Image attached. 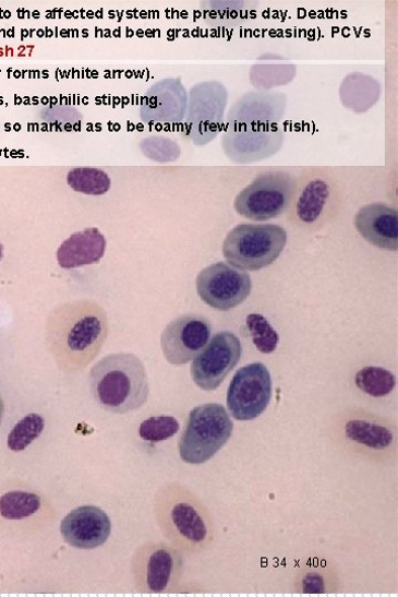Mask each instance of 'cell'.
<instances>
[{
  "instance_id": "6da1fadb",
  "label": "cell",
  "mask_w": 398,
  "mask_h": 597,
  "mask_svg": "<svg viewBox=\"0 0 398 597\" xmlns=\"http://www.w3.org/2000/svg\"><path fill=\"white\" fill-rule=\"evenodd\" d=\"M287 97L281 93L250 92L229 109L221 146L233 163L248 165L276 155L285 142Z\"/></svg>"
},
{
  "instance_id": "7a4b0ae2",
  "label": "cell",
  "mask_w": 398,
  "mask_h": 597,
  "mask_svg": "<svg viewBox=\"0 0 398 597\" xmlns=\"http://www.w3.org/2000/svg\"><path fill=\"white\" fill-rule=\"evenodd\" d=\"M108 337V314L98 303L80 300L57 307L47 323V343L58 368L85 370L99 356Z\"/></svg>"
},
{
  "instance_id": "3957f363",
  "label": "cell",
  "mask_w": 398,
  "mask_h": 597,
  "mask_svg": "<svg viewBox=\"0 0 398 597\" xmlns=\"http://www.w3.org/2000/svg\"><path fill=\"white\" fill-rule=\"evenodd\" d=\"M153 511L159 530L183 554H200L213 545L216 529L210 511L185 485L172 481L159 487Z\"/></svg>"
},
{
  "instance_id": "277c9868",
  "label": "cell",
  "mask_w": 398,
  "mask_h": 597,
  "mask_svg": "<svg viewBox=\"0 0 398 597\" xmlns=\"http://www.w3.org/2000/svg\"><path fill=\"white\" fill-rule=\"evenodd\" d=\"M95 401L105 410L126 414L143 407L149 395L147 372L132 354H116L101 359L91 372Z\"/></svg>"
},
{
  "instance_id": "5b68a950",
  "label": "cell",
  "mask_w": 398,
  "mask_h": 597,
  "mask_svg": "<svg viewBox=\"0 0 398 597\" xmlns=\"http://www.w3.org/2000/svg\"><path fill=\"white\" fill-rule=\"evenodd\" d=\"M287 241V230L280 225L241 224L227 234L222 253L230 266L258 272L277 262Z\"/></svg>"
},
{
  "instance_id": "8992f818",
  "label": "cell",
  "mask_w": 398,
  "mask_h": 597,
  "mask_svg": "<svg viewBox=\"0 0 398 597\" xmlns=\"http://www.w3.org/2000/svg\"><path fill=\"white\" fill-rule=\"evenodd\" d=\"M233 422L226 408L208 403L193 408L181 437V459L190 465H202L210 461L230 440Z\"/></svg>"
},
{
  "instance_id": "52a82bcc",
  "label": "cell",
  "mask_w": 398,
  "mask_h": 597,
  "mask_svg": "<svg viewBox=\"0 0 398 597\" xmlns=\"http://www.w3.org/2000/svg\"><path fill=\"white\" fill-rule=\"evenodd\" d=\"M336 437L347 452L371 463L385 464L397 456L395 426L364 411H354L343 419Z\"/></svg>"
},
{
  "instance_id": "ba28073f",
  "label": "cell",
  "mask_w": 398,
  "mask_h": 597,
  "mask_svg": "<svg viewBox=\"0 0 398 597\" xmlns=\"http://www.w3.org/2000/svg\"><path fill=\"white\" fill-rule=\"evenodd\" d=\"M135 588L145 594H162L173 590L184 571L183 553L164 541H147L140 546L131 563Z\"/></svg>"
},
{
  "instance_id": "9c48e42d",
  "label": "cell",
  "mask_w": 398,
  "mask_h": 597,
  "mask_svg": "<svg viewBox=\"0 0 398 597\" xmlns=\"http://www.w3.org/2000/svg\"><path fill=\"white\" fill-rule=\"evenodd\" d=\"M298 190L294 177L272 170L257 177L233 202L237 214L254 222H266L288 211Z\"/></svg>"
},
{
  "instance_id": "30bf717a",
  "label": "cell",
  "mask_w": 398,
  "mask_h": 597,
  "mask_svg": "<svg viewBox=\"0 0 398 597\" xmlns=\"http://www.w3.org/2000/svg\"><path fill=\"white\" fill-rule=\"evenodd\" d=\"M228 92L219 81L194 85L188 96L185 134L198 146L207 145L224 130Z\"/></svg>"
},
{
  "instance_id": "8fae6325",
  "label": "cell",
  "mask_w": 398,
  "mask_h": 597,
  "mask_svg": "<svg viewBox=\"0 0 398 597\" xmlns=\"http://www.w3.org/2000/svg\"><path fill=\"white\" fill-rule=\"evenodd\" d=\"M273 396V380L268 368L252 363L239 369L227 391V407L236 420L249 421L263 415Z\"/></svg>"
},
{
  "instance_id": "7c38bea8",
  "label": "cell",
  "mask_w": 398,
  "mask_h": 597,
  "mask_svg": "<svg viewBox=\"0 0 398 597\" xmlns=\"http://www.w3.org/2000/svg\"><path fill=\"white\" fill-rule=\"evenodd\" d=\"M243 346L232 332H217L206 347L194 358L191 375L203 391L217 390L241 361Z\"/></svg>"
},
{
  "instance_id": "4fadbf2b",
  "label": "cell",
  "mask_w": 398,
  "mask_h": 597,
  "mask_svg": "<svg viewBox=\"0 0 398 597\" xmlns=\"http://www.w3.org/2000/svg\"><path fill=\"white\" fill-rule=\"evenodd\" d=\"M196 288L202 301L215 310L226 312L249 299L253 284L249 273L226 263H217L198 274Z\"/></svg>"
},
{
  "instance_id": "5bb4252c",
  "label": "cell",
  "mask_w": 398,
  "mask_h": 597,
  "mask_svg": "<svg viewBox=\"0 0 398 597\" xmlns=\"http://www.w3.org/2000/svg\"><path fill=\"white\" fill-rule=\"evenodd\" d=\"M212 334L207 318L185 314L172 320L161 334V349L172 366H185L206 347Z\"/></svg>"
},
{
  "instance_id": "9a60e30c",
  "label": "cell",
  "mask_w": 398,
  "mask_h": 597,
  "mask_svg": "<svg viewBox=\"0 0 398 597\" xmlns=\"http://www.w3.org/2000/svg\"><path fill=\"white\" fill-rule=\"evenodd\" d=\"M188 93L179 77L156 82L146 92L141 105V119L149 126L170 127L184 121Z\"/></svg>"
},
{
  "instance_id": "2e32d148",
  "label": "cell",
  "mask_w": 398,
  "mask_h": 597,
  "mask_svg": "<svg viewBox=\"0 0 398 597\" xmlns=\"http://www.w3.org/2000/svg\"><path fill=\"white\" fill-rule=\"evenodd\" d=\"M111 530L109 516L96 505H83L72 510L60 525L64 542L77 550L102 547L109 540Z\"/></svg>"
},
{
  "instance_id": "e0dca14e",
  "label": "cell",
  "mask_w": 398,
  "mask_h": 597,
  "mask_svg": "<svg viewBox=\"0 0 398 597\" xmlns=\"http://www.w3.org/2000/svg\"><path fill=\"white\" fill-rule=\"evenodd\" d=\"M359 234L372 246L398 250V212L383 203H373L359 210L354 219Z\"/></svg>"
},
{
  "instance_id": "ac0fdd59",
  "label": "cell",
  "mask_w": 398,
  "mask_h": 597,
  "mask_svg": "<svg viewBox=\"0 0 398 597\" xmlns=\"http://www.w3.org/2000/svg\"><path fill=\"white\" fill-rule=\"evenodd\" d=\"M107 248L106 237L98 228H87L72 234L57 251L58 264L63 270H74L100 263Z\"/></svg>"
},
{
  "instance_id": "d6986e66",
  "label": "cell",
  "mask_w": 398,
  "mask_h": 597,
  "mask_svg": "<svg viewBox=\"0 0 398 597\" xmlns=\"http://www.w3.org/2000/svg\"><path fill=\"white\" fill-rule=\"evenodd\" d=\"M257 2L248 0H217L202 4L206 23L216 29L241 28L255 20Z\"/></svg>"
},
{
  "instance_id": "ffe728a7",
  "label": "cell",
  "mask_w": 398,
  "mask_h": 597,
  "mask_svg": "<svg viewBox=\"0 0 398 597\" xmlns=\"http://www.w3.org/2000/svg\"><path fill=\"white\" fill-rule=\"evenodd\" d=\"M381 91V84L376 79L361 72H353L342 81L340 99L345 108L361 115L378 103Z\"/></svg>"
},
{
  "instance_id": "44dd1931",
  "label": "cell",
  "mask_w": 398,
  "mask_h": 597,
  "mask_svg": "<svg viewBox=\"0 0 398 597\" xmlns=\"http://www.w3.org/2000/svg\"><path fill=\"white\" fill-rule=\"evenodd\" d=\"M293 589L299 594H329L340 589V577L334 564L310 561L293 577Z\"/></svg>"
},
{
  "instance_id": "7402d4cb",
  "label": "cell",
  "mask_w": 398,
  "mask_h": 597,
  "mask_svg": "<svg viewBox=\"0 0 398 597\" xmlns=\"http://www.w3.org/2000/svg\"><path fill=\"white\" fill-rule=\"evenodd\" d=\"M296 72V65L281 56L266 53L252 67L250 76L257 92H270L291 82Z\"/></svg>"
},
{
  "instance_id": "603a6c76",
  "label": "cell",
  "mask_w": 398,
  "mask_h": 597,
  "mask_svg": "<svg viewBox=\"0 0 398 597\" xmlns=\"http://www.w3.org/2000/svg\"><path fill=\"white\" fill-rule=\"evenodd\" d=\"M331 196V187L324 179H313L302 190L296 212L300 222L314 224L322 218Z\"/></svg>"
},
{
  "instance_id": "cb8c5ba5",
  "label": "cell",
  "mask_w": 398,
  "mask_h": 597,
  "mask_svg": "<svg viewBox=\"0 0 398 597\" xmlns=\"http://www.w3.org/2000/svg\"><path fill=\"white\" fill-rule=\"evenodd\" d=\"M67 181L75 192L86 195H105L111 188V180L105 170L93 167L71 169Z\"/></svg>"
},
{
  "instance_id": "d4e9b609",
  "label": "cell",
  "mask_w": 398,
  "mask_h": 597,
  "mask_svg": "<svg viewBox=\"0 0 398 597\" xmlns=\"http://www.w3.org/2000/svg\"><path fill=\"white\" fill-rule=\"evenodd\" d=\"M40 506V497L33 492L15 490L0 497V516L8 521L29 518Z\"/></svg>"
},
{
  "instance_id": "484cf974",
  "label": "cell",
  "mask_w": 398,
  "mask_h": 597,
  "mask_svg": "<svg viewBox=\"0 0 398 597\" xmlns=\"http://www.w3.org/2000/svg\"><path fill=\"white\" fill-rule=\"evenodd\" d=\"M355 384L363 393L370 396L384 397L394 391L396 378L386 369L367 367L357 373Z\"/></svg>"
},
{
  "instance_id": "4316f807",
  "label": "cell",
  "mask_w": 398,
  "mask_h": 597,
  "mask_svg": "<svg viewBox=\"0 0 398 597\" xmlns=\"http://www.w3.org/2000/svg\"><path fill=\"white\" fill-rule=\"evenodd\" d=\"M45 419L36 413L22 418L9 435L8 445L13 452L27 450L44 432Z\"/></svg>"
},
{
  "instance_id": "83f0119b",
  "label": "cell",
  "mask_w": 398,
  "mask_h": 597,
  "mask_svg": "<svg viewBox=\"0 0 398 597\" xmlns=\"http://www.w3.org/2000/svg\"><path fill=\"white\" fill-rule=\"evenodd\" d=\"M181 429L180 421L172 416H154L143 420L138 428L140 438L150 444L166 442Z\"/></svg>"
},
{
  "instance_id": "f1b7e54d",
  "label": "cell",
  "mask_w": 398,
  "mask_h": 597,
  "mask_svg": "<svg viewBox=\"0 0 398 597\" xmlns=\"http://www.w3.org/2000/svg\"><path fill=\"white\" fill-rule=\"evenodd\" d=\"M246 322L256 349L264 355L274 354L280 338L267 319L262 314L252 313L248 317Z\"/></svg>"
},
{
  "instance_id": "f546056e",
  "label": "cell",
  "mask_w": 398,
  "mask_h": 597,
  "mask_svg": "<svg viewBox=\"0 0 398 597\" xmlns=\"http://www.w3.org/2000/svg\"><path fill=\"white\" fill-rule=\"evenodd\" d=\"M143 154L155 162L170 163L180 158L181 147L171 139L165 136H150L141 142Z\"/></svg>"
},
{
  "instance_id": "4dcf8cb0",
  "label": "cell",
  "mask_w": 398,
  "mask_h": 597,
  "mask_svg": "<svg viewBox=\"0 0 398 597\" xmlns=\"http://www.w3.org/2000/svg\"><path fill=\"white\" fill-rule=\"evenodd\" d=\"M4 413H5V404L2 396H0V423H2L3 421Z\"/></svg>"
},
{
  "instance_id": "1f68e13d",
  "label": "cell",
  "mask_w": 398,
  "mask_h": 597,
  "mask_svg": "<svg viewBox=\"0 0 398 597\" xmlns=\"http://www.w3.org/2000/svg\"><path fill=\"white\" fill-rule=\"evenodd\" d=\"M4 258V246L0 243V261H2Z\"/></svg>"
}]
</instances>
